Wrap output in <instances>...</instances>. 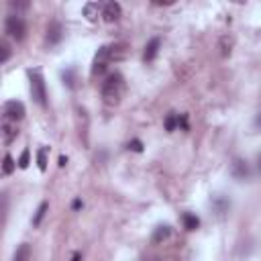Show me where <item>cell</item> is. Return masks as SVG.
I'll return each mask as SVG.
<instances>
[{
    "label": "cell",
    "instance_id": "1",
    "mask_svg": "<svg viewBox=\"0 0 261 261\" xmlns=\"http://www.w3.org/2000/svg\"><path fill=\"white\" fill-rule=\"evenodd\" d=\"M124 96V78L114 72L102 82V100L110 106H116Z\"/></svg>",
    "mask_w": 261,
    "mask_h": 261
},
{
    "label": "cell",
    "instance_id": "2",
    "mask_svg": "<svg viewBox=\"0 0 261 261\" xmlns=\"http://www.w3.org/2000/svg\"><path fill=\"white\" fill-rule=\"evenodd\" d=\"M29 82H31L33 100H35L39 106H45L47 104V90H45V78H43L39 68L29 70Z\"/></svg>",
    "mask_w": 261,
    "mask_h": 261
},
{
    "label": "cell",
    "instance_id": "3",
    "mask_svg": "<svg viewBox=\"0 0 261 261\" xmlns=\"http://www.w3.org/2000/svg\"><path fill=\"white\" fill-rule=\"evenodd\" d=\"M5 31L9 37H13L17 43H21L27 37V23L19 15H9L5 21Z\"/></svg>",
    "mask_w": 261,
    "mask_h": 261
},
{
    "label": "cell",
    "instance_id": "4",
    "mask_svg": "<svg viewBox=\"0 0 261 261\" xmlns=\"http://www.w3.org/2000/svg\"><path fill=\"white\" fill-rule=\"evenodd\" d=\"M3 114H5V120H11V122H19L25 118L27 114V108L21 100H7L5 106H3Z\"/></svg>",
    "mask_w": 261,
    "mask_h": 261
},
{
    "label": "cell",
    "instance_id": "5",
    "mask_svg": "<svg viewBox=\"0 0 261 261\" xmlns=\"http://www.w3.org/2000/svg\"><path fill=\"white\" fill-rule=\"evenodd\" d=\"M120 15H122V9L118 3H106L102 9V19L106 23H116L120 19Z\"/></svg>",
    "mask_w": 261,
    "mask_h": 261
},
{
    "label": "cell",
    "instance_id": "6",
    "mask_svg": "<svg viewBox=\"0 0 261 261\" xmlns=\"http://www.w3.org/2000/svg\"><path fill=\"white\" fill-rule=\"evenodd\" d=\"M231 174H233V178L239 180V182L247 180V178H249V166H247V161L235 159V161L231 163Z\"/></svg>",
    "mask_w": 261,
    "mask_h": 261
},
{
    "label": "cell",
    "instance_id": "7",
    "mask_svg": "<svg viewBox=\"0 0 261 261\" xmlns=\"http://www.w3.org/2000/svg\"><path fill=\"white\" fill-rule=\"evenodd\" d=\"M61 39H63V27H61V23L53 21V23L47 27V43H49V45H57Z\"/></svg>",
    "mask_w": 261,
    "mask_h": 261
},
{
    "label": "cell",
    "instance_id": "8",
    "mask_svg": "<svg viewBox=\"0 0 261 261\" xmlns=\"http://www.w3.org/2000/svg\"><path fill=\"white\" fill-rule=\"evenodd\" d=\"M3 141L7 143V145H11L15 139H17V135H19V128H17V122H11V120H5L3 122Z\"/></svg>",
    "mask_w": 261,
    "mask_h": 261
},
{
    "label": "cell",
    "instance_id": "9",
    "mask_svg": "<svg viewBox=\"0 0 261 261\" xmlns=\"http://www.w3.org/2000/svg\"><path fill=\"white\" fill-rule=\"evenodd\" d=\"M102 5H98V3H86L84 5V9H82V13H84V17L90 21V23H94V21H98V15L102 17Z\"/></svg>",
    "mask_w": 261,
    "mask_h": 261
},
{
    "label": "cell",
    "instance_id": "10",
    "mask_svg": "<svg viewBox=\"0 0 261 261\" xmlns=\"http://www.w3.org/2000/svg\"><path fill=\"white\" fill-rule=\"evenodd\" d=\"M170 237H172V228H170L168 224H161V226H157L155 231H153L151 241H153V245H159V243H163V241H168Z\"/></svg>",
    "mask_w": 261,
    "mask_h": 261
},
{
    "label": "cell",
    "instance_id": "11",
    "mask_svg": "<svg viewBox=\"0 0 261 261\" xmlns=\"http://www.w3.org/2000/svg\"><path fill=\"white\" fill-rule=\"evenodd\" d=\"M159 45H161V39L159 37H153L147 45H145V51H143V59L145 61H153L157 57V51H159Z\"/></svg>",
    "mask_w": 261,
    "mask_h": 261
},
{
    "label": "cell",
    "instance_id": "12",
    "mask_svg": "<svg viewBox=\"0 0 261 261\" xmlns=\"http://www.w3.org/2000/svg\"><path fill=\"white\" fill-rule=\"evenodd\" d=\"M182 222H184V226L188 228V231H196V228L200 226V218L196 214H192V212H184L182 214Z\"/></svg>",
    "mask_w": 261,
    "mask_h": 261
},
{
    "label": "cell",
    "instance_id": "13",
    "mask_svg": "<svg viewBox=\"0 0 261 261\" xmlns=\"http://www.w3.org/2000/svg\"><path fill=\"white\" fill-rule=\"evenodd\" d=\"M31 259V245L29 243H21L15 251V257L13 261H29Z\"/></svg>",
    "mask_w": 261,
    "mask_h": 261
},
{
    "label": "cell",
    "instance_id": "14",
    "mask_svg": "<svg viewBox=\"0 0 261 261\" xmlns=\"http://www.w3.org/2000/svg\"><path fill=\"white\" fill-rule=\"evenodd\" d=\"M61 80H63V84L68 86L70 90H74V88H76V70H74V68H68L65 72H61Z\"/></svg>",
    "mask_w": 261,
    "mask_h": 261
},
{
    "label": "cell",
    "instance_id": "15",
    "mask_svg": "<svg viewBox=\"0 0 261 261\" xmlns=\"http://www.w3.org/2000/svg\"><path fill=\"white\" fill-rule=\"evenodd\" d=\"M15 170H17V163H15L13 155H11V153H7V155H5V159H3V174H5V176H11Z\"/></svg>",
    "mask_w": 261,
    "mask_h": 261
},
{
    "label": "cell",
    "instance_id": "16",
    "mask_svg": "<svg viewBox=\"0 0 261 261\" xmlns=\"http://www.w3.org/2000/svg\"><path fill=\"white\" fill-rule=\"evenodd\" d=\"M47 210H49V204H47V202H41L39 208H37V212H35V216H33V226H39V224H41V220L45 218Z\"/></svg>",
    "mask_w": 261,
    "mask_h": 261
},
{
    "label": "cell",
    "instance_id": "17",
    "mask_svg": "<svg viewBox=\"0 0 261 261\" xmlns=\"http://www.w3.org/2000/svg\"><path fill=\"white\" fill-rule=\"evenodd\" d=\"M47 153H49L47 147H39V151H37V166L41 172L47 170Z\"/></svg>",
    "mask_w": 261,
    "mask_h": 261
},
{
    "label": "cell",
    "instance_id": "18",
    "mask_svg": "<svg viewBox=\"0 0 261 261\" xmlns=\"http://www.w3.org/2000/svg\"><path fill=\"white\" fill-rule=\"evenodd\" d=\"M178 122H180V116H178L176 112H170V114L166 116V130H168V133H174L176 126H178Z\"/></svg>",
    "mask_w": 261,
    "mask_h": 261
},
{
    "label": "cell",
    "instance_id": "19",
    "mask_svg": "<svg viewBox=\"0 0 261 261\" xmlns=\"http://www.w3.org/2000/svg\"><path fill=\"white\" fill-rule=\"evenodd\" d=\"M220 49H222V55H231V49H233V39L231 37H222L220 39Z\"/></svg>",
    "mask_w": 261,
    "mask_h": 261
},
{
    "label": "cell",
    "instance_id": "20",
    "mask_svg": "<svg viewBox=\"0 0 261 261\" xmlns=\"http://www.w3.org/2000/svg\"><path fill=\"white\" fill-rule=\"evenodd\" d=\"M29 159H31V151H29V149H23V153H21V157H19V168H21V170H27V168H29V163H31Z\"/></svg>",
    "mask_w": 261,
    "mask_h": 261
},
{
    "label": "cell",
    "instance_id": "21",
    "mask_svg": "<svg viewBox=\"0 0 261 261\" xmlns=\"http://www.w3.org/2000/svg\"><path fill=\"white\" fill-rule=\"evenodd\" d=\"M0 49H3V57H0V63H7L11 59V45L7 41H0Z\"/></svg>",
    "mask_w": 261,
    "mask_h": 261
},
{
    "label": "cell",
    "instance_id": "22",
    "mask_svg": "<svg viewBox=\"0 0 261 261\" xmlns=\"http://www.w3.org/2000/svg\"><path fill=\"white\" fill-rule=\"evenodd\" d=\"M212 204H214V208H216V210H218L220 214H222L224 210H228V206H231V202H228L226 198H216V200H214Z\"/></svg>",
    "mask_w": 261,
    "mask_h": 261
},
{
    "label": "cell",
    "instance_id": "23",
    "mask_svg": "<svg viewBox=\"0 0 261 261\" xmlns=\"http://www.w3.org/2000/svg\"><path fill=\"white\" fill-rule=\"evenodd\" d=\"M9 9H11V11H17V15H19V13H23V11L29 9V3H15V0H11ZM19 17H21V15H19Z\"/></svg>",
    "mask_w": 261,
    "mask_h": 261
},
{
    "label": "cell",
    "instance_id": "24",
    "mask_svg": "<svg viewBox=\"0 0 261 261\" xmlns=\"http://www.w3.org/2000/svg\"><path fill=\"white\" fill-rule=\"evenodd\" d=\"M128 149H130V151H135V153H141V151H143V143H141L139 139H133V141L128 143Z\"/></svg>",
    "mask_w": 261,
    "mask_h": 261
},
{
    "label": "cell",
    "instance_id": "25",
    "mask_svg": "<svg viewBox=\"0 0 261 261\" xmlns=\"http://www.w3.org/2000/svg\"><path fill=\"white\" fill-rule=\"evenodd\" d=\"M178 126H182V130H188V128H190V126H188V114H180Z\"/></svg>",
    "mask_w": 261,
    "mask_h": 261
},
{
    "label": "cell",
    "instance_id": "26",
    "mask_svg": "<svg viewBox=\"0 0 261 261\" xmlns=\"http://www.w3.org/2000/svg\"><path fill=\"white\" fill-rule=\"evenodd\" d=\"M72 208H74V210H80V208H82V200H80V198H76V200L72 202Z\"/></svg>",
    "mask_w": 261,
    "mask_h": 261
},
{
    "label": "cell",
    "instance_id": "27",
    "mask_svg": "<svg viewBox=\"0 0 261 261\" xmlns=\"http://www.w3.org/2000/svg\"><path fill=\"white\" fill-rule=\"evenodd\" d=\"M65 166H68V157L61 155V157H59V168H65Z\"/></svg>",
    "mask_w": 261,
    "mask_h": 261
},
{
    "label": "cell",
    "instance_id": "28",
    "mask_svg": "<svg viewBox=\"0 0 261 261\" xmlns=\"http://www.w3.org/2000/svg\"><path fill=\"white\" fill-rule=\"evenodd\" d=\"M72 261H82V255H80V253H74V255H72Z\"/></svg>",
    "mask_w": 261,
    "mask_h": 261
},
{
    "label": "cell",
    "instance_id": "29",
    "mask_svg": "<svg viewBox=\"0 0 261 261\" xmlns=\"http://www.w3.org/2000/svg\"><path fill=\"white\" fill-rule=\"evenodd\" d=\"M257 170H259V172H261V155H259V157H257Z\"/></svg>",
    "mask_w": 261,
    "mask_h": 261
}]
</instances>
